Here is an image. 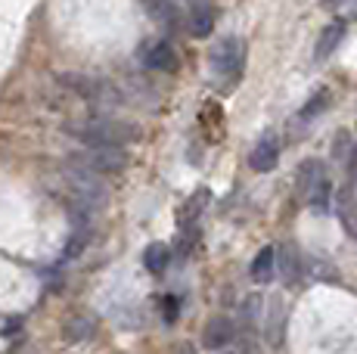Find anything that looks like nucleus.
<instances>
[{"mask_svg":"<svg viewBox=\"0 0 357 354\" xmlns=\"http://www.w3.org/2000/svg\"><path fill=\"white\" fill-rule=\"evenodd\" d=\"M68 131L75 134L84 146H121V143L134 140L137 128L128 125V121H115V118H87L72 125Z\"/></svg>","mask_w":357,"mask_h":354,"instance_id":"f03ea898","label":"nucleus"},{"mask_svg":"<svg viewBox=\"0 0 357 354\" xmlns=\"http://www.w3.org/2000/svg\"><path fill=\"white\" fill-rule=\"evenodd\" d=\"M273 274H277V249H261L252 261V280L255 283H271Z\"/></svg>","mask_w":357,"mask_h":354,"instance_id":"9b49d317","label":"nucleus"},{"mask_svg":"<svg viewBox=\"0 0 357 354\" xmlns=\"http://www.w3.org/2000/svg\"><path fill=\"white\" fill-rule=\"evenodd\" d=\"M348 168H351V174L357 177V146H354V153H351V159H348Z\"/></svg>","mask_w":357,"mask_h":354,"instance_id":"aec40b11","label":"nucleus"},{"mask_svg":"<svg viewBox=\"0 0 357 354\" xmlns=\"http://www.w3.org/2000/svg\"><path fill=\"white\" fill-rule=\"evenodd\" d=\"M215 354H233V351H215Z\"/></svg>","mask_w":357,"mask_h":354,"instance_id":"412c9836","label":"nucleus"},{"mask_svg":"<svg viewBox=\"0 0 357 354\" xmlns=\"http://www.w3.org/2000/svg\"><path fill=\"white\" fill-rule=\"evenodd\" d=\"M326 103H329V97H326V93H324V91H320V93H317V97H314V100H311V103H307L305 109H301V118H314V115H317V112H320V109H324Z\"/></svg>","mask_w":357,"mask_h":354,"instance_id":"a211bd4d","label":"nucleus"},{"mask_svg":"<svg viewBox=\"0 0 357 354\" xmlns=\"http://www.w3.org/2000/svg\"><path fill=\"white\" fill-rule=\"evenodd\" d=\"M277 268L283 270V280L292 283L295 277H298V268H301V264H298V258H295L292 252L286 249V252H277Z\"/></svg>","mask_w":357,"mask_h":354,"instance_id":"dca6fc26","label":"nucleus"},{"mask_svg":"<svg viewBox=\"0 0 357 354\" xmlns=\"http://www.w3.org/2000/svg\"><path fill=\"white\" fill-rule=\"evenodd\" d=\"M339 217L351 233H357V215H354V193L351 190H345V193L339 196Z\"/></svg>","mask_w":357,"mask_h":354,"instance_id":"2eb2a0df","label":"nucleus"},{"mask_svg":"<svg viewBox=\"0 0 357 354\" xmlns=\"http://www.w3.org/2000/svg\"><path fill=\"white\" fill-rule=\"evenodd\" d=\"M211 29H215V13H211L208 3H196L190 10V31L193 38H208Z\"/></svg>","mask_w":357,"mask_h":354,"instance_id":"f8f14e48","label":"nucleus"},{"mask_svg":"<svg viewBox=\"0 0 357 354\" xmlns=\"http://www.w3.org/2000/svg\"><path fill=\"white\" fill-rule=\"evenodd\" d=\"M143 6H146L149 19H153V22H159V25H165L171 35L181 29V10H177L174 0H143Z\"/></svg>","mask_w":357,"mask_h":354,"instance_id":"0eeeda50","label":"nucleus"},{"mask_svg":"<svg viewBox=\"0 0 357 354\" xmlns=\"http://www.w3.org/2000/svg\"><path fill=\"white\" fill-rule=\"evenodd\" d=\"M233 339H236V326H233V320H227V317L208 320V326H205V332H202V345L211 351L227 348Z\"/></svg>","mask_w":357,"mask_h":354,"instance_id":"423d86ee","label":"nucleus"},{"mask_svg":"<svg viewBox=\"0 0 357 354\" xmlns=\"http://www.w3.org/2000/svg\"><path fill=\"white\" fill-rule=\"evenodd\" d=\"M162 317L168 320V323H174L177 320V295H165L162 298Z\"/></svg>","mask_w":357,"mask_h":354,"instance_id":"6ab92c4d","label":"nucleus"},{"mask_svg":"<svg viewBox=\"0 0 357 354\" xmlns=\"http://www.w3.org/2000/svg\"><path fill=\"white\" fill-rule=\"evenodd\" d=\"M342 38H345V22L326 25V29L320 31V38H317V47H314V59H320V63H324L326 56H333V50L342 44Z\"/></svg>","mask_w":357,"mask_h":354,"instance_id":"9d476101","label":"nucleus"},{"mask_svg":"<svg viewBox=\"0 0 357 354\" xmlns=\"http://www.w3.org/2000/svg\"><path fill=\"white\" fill-rule=\"evenodd\" d=\"M324 177H326L324 162H317V159L301 162L298 174H295V187H298V196H301V199H307V196H311V190L317 187V183L324 180Z\"/></svg>","mask_w":357,"mask_h":354,"instance_id":"1a4fd4ad","label":"nucleus"},{"mask_svg":"<svg viewBox=\"0 0 357 354\" xmlns=\"http://www.w3.org/2000/svg\"><path fill=\"white\" fill-rule=\"evenodd\" d=\"M243 66H245V44L236 35H227L211 50V69H215V75H221L224 81H230V84L239 81Z\"/></svg>","mask_w":357,"mask_h":354,"instance_id":"7ed1b4c3","label":"nucleus"},{"mask_svg":"<svg viewBox=\"0 0 357 354\" xmlns=\"http://www.w3.org/2000/svg\"><path fill=\"white\" fill-rule=\"evenodd\" d=\"M93 332V326L87 323V320H72V323H66V339L68 342H81V339H87Z\"/></svg>","mask_w":357,"mask_h":354,"instance_id":"f3484780","label":"nucleus"},{"mask_svg":"<svg viewBox=\"0 0 357 354\" xmlns=\"http://www.w3.org/2000/svg\"><path fill=\"white\" fill-rule=\"evenodd\" d=\"M329 196H333V183H329V177H324V180L311 190V196H307L305 202L311 208H317V212H326V208H329Z\"/></svg>","mask_w":357,"mask_h":354,"instance_id":"4468645a","label":"nucleus"},{"mask_svg":"<svg viewBox=\"0 0 357 354\" xmlns=\"http://www.w3.org/2000/svg\"><path fill=\"white\" fill-rule=\"evenodd\" d=\"M66 180H68V190L75 196V206L78 212H100L106 206V180H102L100 171H91V168L78 165V162H68L66 165Z\"/></svg>","mask_w":357,"mask_h":354,"instance_id":"f257e3e1","label":"nucleus"},{"mask_svg":"<svg viewBox=\"0 0 357 354\" xmlns=\"http://www.w3.org/2000/svg\"><path fill=\"white\" fill-rule=\"evenodd\" d=\"M277 159H280L277 137H261L249 155V165L255 168V171H273V168H277Z\"/></svg>","mask_w":357,"mask_h":354,"instance_id":"6e6552de","label":"nucleus"},{"mask_svg":"<svg viewBox=\"0 0 357 354\" xmlns=\"http://www.w3.org/2000/svg\"><path fill=\"white\" fill-rule=\"evenodd\" d=\"M140 59H143V66L159 69V72L177 69V50L168 44V40H153V44L140 47Z\"/></svg>","mask_w":357,"mask_h":354,"instance_id":"39448f33","label":"nucleus"},{"mask_svg":"<svg viewBox=\"0 0 357 354\" xmlns=\"http://www.w3.org/2000/svg\"><path fill=\"white\" fill-rule=\"evenodd\" d=\"M72 162L91 168V171L109 174V171H119V168H125L128 155H125V149H121V146H84Z\"/></svg>","mask_w":357,"mask_h":354,"instance_id":"20e7f679","label":"nucleus"},{"mask_svg":"<svg viewBox=\"0 0 357 354\" xmlns=\"http://www.w3.org/2000/svg\"><path fill=\"white\" fill-rule=\"evenodd\" d=\"M171 261V249L165 246V243H153V246H146V252H143V264H146L149 274H165V268H168Z\"/></svg>","mask_w":357,"mask_h":354,"instance_id":"ddd939ff","label":"nucleus"}]
</instances>
